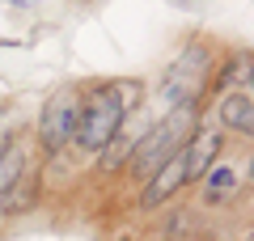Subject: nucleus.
Masks as SVG:
<instances>
[{
  "label": "nucleus",
  "instance_id": "obj_7",
  "mask_svg": "<svg viewBox=\"0 0 254 241\" xmlns=\"http://www.w3.org/2000/svg\"><path fill=\"white\" fill-rule=\"evenodd\" d=\"M38 195H43L38 170H26V174H17V178H13L9 186L0 190V216H21V212H30V207L38 203Z\"/></svg>",
  "mask_w": 254,
  "mask_h": 241
},
{
  "label": "nucleus",
  "instance_id": "obj_9",
  "mask_svg": "<svg viewBox=\"0 0 254 241\" xmlns=\"http://www.w3.org/2000/svg\"><path fill=\"white\" fill-rule=\"evenodd\" d=\"M136 144H140V131H123V127H119L115 140L102 148V170H119V165L136 152Z\"/></svg>",
  "mask_w": 254,
  "mask_h": 241
},
{
  "label": "nucleus",
  "instance_id": "obj_6",
  "mask_svg": "<svg viewBox=\"0 0 254 241\" xmlns=\"http://www.w3.org/2000/svg\"><path fill=\"white\" fill-rule=\"evenodd\" d=\"M220 131H195L187 144H182V161H187V182H199L203 174L212 170V161L220 157Z\"/></svg>",
  "mask_w": 254,
  "mask_h": 241
},
{
  "label": "nucleus",
  "instance_id": "obj_3",
  "mask_svg": "<svg viewBox=\"0 0 254 241\" xmlns=\"http://www.w3.org/2000/svg\"><path fill=\"white\" fill-rule=\"evenodd\" d=\"M208 68H212V51L203 43H187L182 47V55L170 63V72H165L161 80V98L170 110H182V106H195L199 102V93L208 89Z\"/></svg>",
  "mask_w": 254,
  "mask_h": 241
},
{
  "label": "nucleus",
  "instance_id": "obj_2",
  "mask_svg": "<svg viewBox=\"0 0 254 241\" xmlns=\"http://www.w3.org/2000/svg\"><path fill=\"white\" fill-rule=\"evenodd\" d=\"M195 135V106H182V110H174L165 123H157V127H148L144 135H140V144H136V152L127 157V170H131V178H153L157 170H161L165 161L174 157V152L182 148V144Z\"/></svg>",
  "mask_w": 254,
  "mask_h": 241
},
{
  "label": "nucleus",
  "instance_id": "obj_1",
  "mask_svg": "<svg viewBox=\"0 0 254 241\" xmlns=\"http://www.w3.org/2000/svg\"><path fill=\"white\" fill-rule=\"evenodd\" d=\"M144 98V85L140 80H110L102 89H93L89 98L81 102V119H76V144L85 152H102L115 131L127 123V115L140 106Z\"/></svg>",
  "mask_w": 254,
  "mask_h": 241
},
{
  "label": "nucleus",
  "instance_id": "obj_13",
  "mask_svg": "<svg viewBox=\"0 0 254 241\" xmlns=\"http://www.w3.org/2000/svg\"><path fill=\"white\" fill-rule=\"evenodd\" d=\"M170 4H178V9H195L199 0H170Z\"/></svg>",
  "mask_w": 254,
  "mask_h": 241
},
{
  "label": "nucleus",
  "instance_id": "obj_12",
  "mask_svg": "<svg viewBox=\"0 0 254 241\" xmlns=\"http://www.w3.org/2000/svg\"><path fill=\"white\" fill-rule=\"evenodd\" d=\"M246 68H250V60H246V55H242V60H233V63H229V68H225V76L216 80V89H229V85H233L237 76L246 80Z\"/></svg>",
  "mask_w": 254,
  "mask_h": 241
},
{
  "label": "nucleus",
  "instance_id": "obj_11",
  "mask_svg": "<svg viewBox=\"0 0 254 241\" xmlns=\"http://www.w3.org/2000/svg\"><path fill=\"white\" fill-rule=\"evenodd\" d=\"M203 186H208V195H212V199H220L225 190H233V186H237V170H233V165H212V170L203 174Z\"/></svg>",
  "mask_w": 254,
  "mask_h": 241
},
{
  "label": "nucleus",
  "instance_id": "obj_10",
  "mask_svg": "<svg viewBox=\"0 0 254 241\" xmlns=\"http://www.w3.org/2000/svg\"><path fill=\"white\" fill-rule=\"evenodd\" d=\"M30 165H26V148H21V144H0V190L9 186L13 178H17V174H26Z\"/></svg>",
  "mask_w": 254,
  "mask_h": 241
},
{
  "label": "nucleus",
  "instance_id": "obj_4",
  "mask_svg": "<svg viewBox=\"0 0 254 241\" xmlns=\"http://www.w3.org/2000/svg\"><path fill=\"white\" fill-rule=\"evenodd\" d=\"M76 119H81V93L72 89L51 93V102L43 106V119H38V144L47 152L68 148V140H76Z\"/></svg>",
  "mask_w": 254,
  "mask_h": 241
},
{
  "label": "nucleus",
  "instance_id": "obj_8",
  "mask_svg": "<svg viewBox=\"0 0 254 241\" xmlns=\"http://www.w3.org/2000/svg\"><path fill=\"white\" fill-rule=\"evenodd\" d=\"M220 123H225L229 131H237L242 140H250V135H254V102H250V89H237V93H229V98L220 102Z\"/></svg>",
  "mask_w": 254,
  "mask_h": 241
},
{
  "label": "nucleus",
  "instance_id": "obj_5",
  "mask_svg": "<svg viewBox=\"0 0 254 241\" xmlns=\"http://www.w3.org/2000/svg\"><path fill=\"white\" fill-rule=\"evenodd\" d=\"M182 186H187V161H182V148H178V152L161 165V170L148 178L144 195H140V207H161V203H170Z\"/></svg>",
  "mask_w": 254,
  "mask_h": 241
}]
</instances>
